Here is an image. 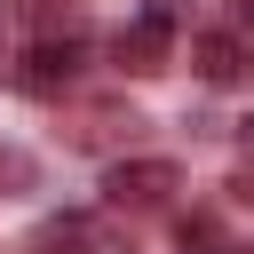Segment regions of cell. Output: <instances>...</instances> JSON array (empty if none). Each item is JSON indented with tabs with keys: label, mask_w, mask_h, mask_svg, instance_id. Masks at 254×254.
<instances>
[{
	"label": "cell",
	"mask_w": 254,
	"mask_h": 254,
	"mask_svg": "<svg viewBox=\"0 0 254 254\" xmlns=\"http://www.w3.org/2000/svg\"><path fill=\"white\" fill-rule=\"evenodd\" d=\"M238 24H246V32H254V0H238Z\"/></svg>",
	"instance_id": "obj_9"
},
{
	"label": "cell",
	"mask_w": 254,
	"mask_h": 254,
	"mask_svg": "<svg viewBox=\"0 0 254 254\" xmlns=\"http://www.w3.org/2000/svg\"><path fill=\"white\" fill-rule=\"evenodd\" d=\"M230 190H238V198H246V206H254V175H238V183H230Z\"/></svg>",
	"instance_id": "obj_8"
},
{
	"label": "cell",
	"mask_w": 254,
	"mask_h": 254,
	"mask_svg": "<svg viewBox=\"0 0 254 254\" xmlns=\"http://www.w3.org/2000/svg\"><path fill=\"white\" fill-rule=\"evenodd\" d=\"M16 8H24V16L40 24V32H56V24H64V16L79 8V0H16Z\"/></svg>",
	"instance_id": "obj_6"
},
{
	"label": "cell",
	"mask_w": 254,
	"mask_h": 254,
	"mask_svg": "<svg viewBox=\"0 0 254 254\" xmlns=\"http://www.w3.org/2000/svg\"><path fill=\"white\" fill-rule=\"evenodd\" d=\"M238 151H246V159H254V111H246V119H238Z\"/></svg>",
	"instance_id": "obj_7"
},
{
	"label": "cell",
	"mask_w": 254,
	"mask_h": 254,
	"mask_svg": "<svg viewBox=\"0 0 254 254\" xmlns=\"http://www.w3.org/2000/svg\"><path fill=\"white\" fill-rule=\"evenodd\" d=\"M32 254H95V230L87 222H40Z\"/></svg>",
	"instance_id": "obj_5"
},
{
	"label": "cell",
	"mask_w": 254,
	"mask_h": 254,
	"mask_svg": "<svg viewBox=\"0 0 254 254\" xmlns=\"http://www.w3.org/2000/svg\"><path fill=\"white\" fill-rule=\"evenodd\" d=\"M175 190H183V167H175V159H119V167L103 175V198H111V206H135V214L167 206Z\"/></svg>",
	"instance_id": "obj_1"
},
{
	"label": "cell",
	"mask_w": 254,
	"mask_h": 254,
	"mask_svg": "<svg viewBox=\"0 0 254 254\" xmlns=\"http://www.w3.org/2000/svg\"><path fill=\"white\" fill-rule=\"evenodd\" d=\"M79 56H87V48H79L71 32H40V40H32V56L16 64V79H24L32 95H64V87L79 79Z\"/></svg>",
	"instance_id": "obj_3"
},
{
	"label": "cell",
	"mask_w": 254,
	"mask_h": 254,
	"mask_svg": "<svg viewBox=\"0 0 254 254\" xmlns=\"http://www.w3.org/2000/svg\"><path fill=\"white\" fill-rule=\"evenodd\" d=\"M230 254H254V238H246V246H230Z\"/></svg>",
	"instance_id": "obj_10"
},
{
	"label": "cell",
	"mask_w": 254,
	"mask_h": 254,
	"mask_svg": "<svg viewBox=\"0 0 254 254\" xmlns=\"http://www.w3.org/2000/svg\"><path fill=\"white\" fill-rule=\"evenodd\" d=\"M0 64H8V48H0Z\"/></svg>",
	"instance_id": "obj_11"
},
{
	"label": "cell",
	"mask_w": 254,
	"mask_h": 254,
	"mask_svg": "<svg viewBox=\"0 0 254 254\" xmlns=\"http://www.w3.org/2000/svg\"><path fill=\"white\" fill-rule=\"evenodd\" d=\"M190 64H198V79H214V87H230V79L246 71V48H238L230 32H198V40H190Z\"/></svg>",
	"instance_id": "obj_4"
},
{
	"label": "cell",
	"mask_w": 254,
	"mask_h": 254,
	"mask_svg": "<svg viewBox=\"0 0 254 254\" xmlns=\"http://www.w3.org/2000/svg\"><path fill=\"white\" fill-rule=\"evenodd\" d=\"M175 24H183V0H143V16L119 32V64H127V71H167Z\"/></svg>",
	"instance_id": "obj_2"
}]
</instances>
